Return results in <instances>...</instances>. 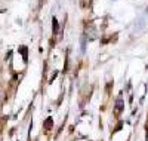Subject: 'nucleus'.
<instances>
[{"label": "nucleus", "mask_w": 148, "mask_h": 141, "mask_svg": "<svg viewBox=\"0 0 148 141\" xmlns=\"http://www.w3.org/2000/svg\"><path fill=\"white\" fill-rule=\"evenodd\" d=\"M52 22H53L52 28H53V31L56 33V31H58V21H56V18H53V21H52Z\"/></svg>", "instance_id": "1"}]
</instances>
